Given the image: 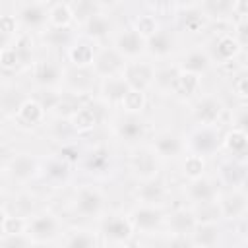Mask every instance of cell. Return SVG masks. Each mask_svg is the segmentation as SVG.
<instances>
[{"label":"cell","instance_id":"6da1fadb","mask_svg":"<svg viewBox=\"0 0 248 248\" xmlns=\"http://www.w3.org/2000/svg\"><path fill=\"white\" fill-rule=\"evenodd\" d=\"M107 196L95 184H81L72 198V209L83 219H101L105 215Z\"/></svg>","mask_w":248,"mask_h":248},{"label":"cell","instance_id":"7a4b0ae2","mask_svg":"<svg viewBox=\"0 0 248 248\" xmlns=\"http://www.w3.org/2000/svg\"><path fill=\"white\" fill-rule=\"evenodd\" d=\"M223 132L219 126H194L190 134L184 138V145L188 153L200 155V157H211L221 151Z\"/></svg>","mask_w":248,"mask_h":248},{"label":"cell","instance_id":"3957f363","mask_svg":"<svg viewBox=\"0 0 248 248\" xmlns=\"http://www.w3.org/2000/svg\"><path fill=\"white\" fill-rule=\"evenodd\" d=\"M48 6L50 0H35V2H16L14 4V16L17 17V23L21 31H45L48 27Z\"/></svg>","mask_w":248,"mask_h":248},{"label":"cell","instance_id":"277c9868","mask_svg":"<svg viewBox=\"0 0 248 248\" xmlns=\"http://www.w3.org/2000/svg\"><path fill=\"white\" fill-rule=\"evenodd\" d=\"M62 232H64V225L60 221V217L50 209L37 211L27 219V232L25 234L35 244L37 242H52Z\"/></svg>","mask_w":248,"mask_h":248},{"label":"cell","instance_id":"5b68a950","mask_svg":"<svg viewBox=\"0 0 248 248\" xmlns=\"http://www.w3.org/2000/svg\"><path fill=\"white\" fill-rule=\"evenodd\" d=\"M126 215L132 223L134 232L155 234L161 229H165V219H167L165 205H141V203H138Z\"/></svg>","mask_w":248,"mask_h":248},{"label":"cell","instance_id":"8992f818","mask_svg":"<svg viewBox=\"0 0 248 248\" xmlns=\"http://www.w3.org/2000/svg\"><path fill=\"white\" fill-rule=\"evenodd\" d=\"M122 78H124V81L128 83L130 89H138V91L147 93V91L155 85L157 66H155L151 60H143V58L130 60V62H126V66H124Z\"/></svg>","mask_w":248,"mask_h":248},{"label":"cell","instance_id":"52a82bcc","mask_svg":"<svg viewBox=\"0 0 248 248\" xmlns=\"http://www.w3.org/2000/svg\"><path fill=\"white\" fill-rule=\"evenodd\" d=\"M192 120L196 126H219L223 114H225V103L221 97L207 93L196 97L192 105Z\"/></svg>","mask_w":248,"mask_h":248},{"label":"cell","instance_id":"ba28073f","mask_svg":"<svg viewBox=\"0 0 248 248\" xmlns=\"http://www.w3.org/2000/svg\"><path fill=\"white\" fill-rule=\"evenodd\" d=\"M217 207L221 213V221H244L248 213V194L246 188H231L225 192H219L217 196Z\"/></svg>","mask_w":248,"mask_h":248},{"label":"cell","instance_id":"9c48e42d","mask_svg":"<svg viewBox=\"0 0 248 248\" xmlns=\"http://www.w3.org/2000/svg\"><path fill=\"white\" fill-rule=\"evenodd\" d=\"M99 234L116 246H124L130 240H134V229L132 223L128 219L126 213H108L103 217L101 227H99Z\"/></svg>","mask_w":248,"mask_h":248},{"label":"cell","instance_id":"30bf717a","mask_svg":"<svg viewBox=\"0 0 248 248\" xmlns=\"http://www.w3.org/2000/svg\"><path fill=\"white\" fill-rule=\"evenodd\" d=\"M64 72H66V68L58 60H52V58H41L31 64L33 81L45 91H54V89L62 87Z\"/></svg>","mask_w":248,"mask_h":248},{"label":"cell","instance_id":"8fae6325","mask_svg":"<svg viewBox=\"0 0 248 248\" xmlns=\"http://www.w3.org/2000/svg\"><path fill=\"white\" fill-rule=\"evenodd\" d=\"M41 165H43L41 159L35 157L33 153H16L8 159L6 172L12 180L25 184V182L41 176Z\"/></svg>","mask_w":248,"mask_h":248},{"label":"cell","instance_id":"7c38bea8","mask_svg":"<svg viewBox=\"0 0 248 248\" xmlns=\"http://www.w3.org/2000/svg\"><path fill=\"white\" fill-rule=\"evenodd\" d=\"M209 58L213 64H231L234 62L244 50L236 43V39L231 33H217L211 37V41L205 46Z\"/></svg>","mask_w":248,"mask_h":248},{"label":"cell","instance_id":"4fadbf2b","mask_svg":"<svg viewBox=\"0 0 248 248\" xmlns=\"http://www.w3.org/2000/svg\"><path fill=\"white\" fill-rule=\"evenodd\" d=\"M126 66V60L108 45V46H101L97 48V54L93 58L91 64V72L95 74L97 79H105V78H116L122 76Z\"/></svg>","mask_w":248,"mask_h":248},{"label":"cell","instance_id":"5bb4252c","mask_svg":"<svg viewBox=\"0 0 248 248\" xmlns=\"http://www.w3.org/2000/svg\"><path fill=\"white\" fill-rule=\"evenodd\" d=\"M110 39H112L110 46H112L126 62L138 60V58H141V56L145 54V39H141L130 25L124 27V29H120V31H114V35H112Z\"/></svg>","mask_w":248,"mask_h":248},{"label":"cell","instance_id":"9a60e30c","mask_svg":"<svg viewBox=\"0 0 248 248\" xmlns=\"http://www.w3.org/2000/svg\"><path fill=\"white\" fill-rule=\"evenodd\" d=\"M83 37L95 41V43H101L108 37L114 35V21L110 17V12H108V6H105L103 10L95 12L93 16H89L83 23H81V33Z\"/></svg>","mask_w":248,"mask_h":248},{"label":"cell","instance_id":"2e32d148","mask_svg":"<svg viewBox=\"0 0 248 248\" xmlns=\"http://www.w3.org/2000/svg\"><path fill=\"white\" fill-rule=\"evenodd\" d=\"M184 196L186 200L192 203L190 207H196V205H205V203H213L217 202V196H219V188H217V182L203 174L200 178H194V180H188L186 188H184Z\"/></svg>","mask_w":248,"mask_h":248},{"label":"cell","instance_id":"e0dca14e","mask_svg":"<svg viewBox=\"0 0 248 248\" xmlns=\"http://www.w3.org/2000/svg\"><path fill=\"white\" fill-rule=\"evenodd\" d=\"M159 157L153 153L151 147H136L130 157V170L141 182L159 176Z\"/></svg>","mask_w":248,"mask_h":248},{"label":"cell","instance_id":"ac0fdd59","mask_svg":"<svg viewBox=\"0 0 248 248\" xmlns=\"http://www.w3.org/2000/svg\"><path fill=\"white\" fill-rule=\"evenodd\" d=\"M112 132L120 141L126 143H138L147 134V124L141 116L134 114H122L112 120Z\"/></svg>","mask_w":248,"mask_h":248},{"label":"cell","instance_id":"d6986e66","mask_svg":"<svg viewBox=\"0 0 248 248\" xmlns=\"http://www.w3.org/2000/svg\"><path fill=\"white\" fill-rule=\"evenodd\" d=\"M149 147L153 149V153L159 159H178L186 151L184 136H180L172 130H163V132L155 134Z\"/></svg>","mask_w":248,"mask_h":248},{"label":"cell","instance_id":"ffe728a7","mask_svg":"<svg viewBox=\"0 0 248 248\" xmlns=\"http://www.w3.org/2000/svg\"><path fill=\"white\" fill-rule=\"evenodd\" d=\"M95 83H97V78L91 72V68H66L62 87L66 89V93L85 97L95 89Z\"/></svg>","mask_w":248,"mask_h":248},{"label":"cell","instance_id":"44dd1931","mask_svg":"<svg viewBox=\"0 0 248 248\" xmlns=\"http://www.w3.org/2000/svg\"><path fill=\"white\" fill-rule=\"evenodd\" d=\"M97 48H99V43H95L83 35H76L74 43L64 52H66V58L72 64V68H91Z\"/></svg>","mask_w":248,"mask_h":248},{"label":"cell","instance_id":"7402d4cb","mask_svg":"<svg viewBox=\"0 0 248 248\" xmlns=\"http://www.w3.org/2000/svg\"><path fill=\"white\" fill-rule=\"evenodd\" d=\"M211 66H213V62H211L205 46H192L180 56V60L176 64V70L202 78L211 70Z\"/></svg>","mask_w":248,"mask_h":248},{"label":"cell","instance_id":"603a6c76","mask_svg":"<svg viewBox=\"0 0 248 248\" xmlns=\"http://www.w3.org/2000/svg\"><path fill=\"white\" fill-rule=\"evenodd\" d=\"M196 225H198V219H196L192 207H186V205L172 209L170 213H167V219H165V229L169 231L170 236H188L190 238Z\"/></svg>","mask_w":248,"mask_h":248},{"label":"cell","instance_id":"cb8c5ba5","mask_svg":"<svg viewBox=\"0 0 248 248\" xmlns=\"http://www.w3.org/2000/svg\"><path fill=\"white\" fill-rule=\"evenodd\" d=\"M14 118L23 128H37L46 120V108L43 107L39 97H25L14 112Z\"/></svg>","mask_w":248,"mask_h":248},{"label":"cell","instance_id":"d4e9b609","mask_svg":"<svg viewBox=\"0 0 248 248\" xmlns=\"http://www.w3.org/2000/svg\"><path fill=\"white\" fill-rule=\"evenodd\" d=\"M167 184L161 176L141 180L136 188V202L141 205H165L167 200Z\"/></svg>","mask_w":248,"mask_h":248},{"label":"cell","instance_id":"484cf974","mask_svg":"<svg viewBox=\"0 0 248 248\" xmlns=\"http://www.w3.org/2000/svg\"><path fill=\"white\" fill-rule=\"evenodd\" d=\"M223 238V225L221 221H207L198 223L190 234V242L194 248H217Z\"/></svg>","mask_w":248,"mask_h":248},{"label":"cell","instance_id":"4316f807","mask_svg":"<svg viewBox=\"0 0 248 248\" xmlns=\"http://www.w3.org/2000/svg\"><path fill=\"white\" fill-rule=\"evenodd\" d=\"M174 50H176V37L172 29L165 25L145 41V54H149L151 58H167Z\"/></svg>","mask_w":248,"mask_h":248},{"label":"cell","instance_id":"83f0119b","mask_svg":"<svg viewBox=\"0 0 248 248\" xmlns=\"http://www.w3.org/2000/svg\"><path fill=\"white\" fill-rule=\"evenodd\" d=\"M174 16L178 19V25L182 31L188 33H200L205 25L207 19L203 17V14L198 8V2H188V4H176L174 8Z\"/></svg>","mask_w":248,"mask_h":248},{"label":"cell","instance_id":"f1b7e54d","mask_svg":"<svg viewBox=\"0 0 248 248\" xmlns=\"http://www.w3.org/2000/svg\"><path fill=\"white\" fill-rule=\"evenodd\" d=\"M81 163L91 174H107L112 167V151L107 145H95L81 155Z\"/></svg>","mask_w":248,"mask_h":248},{"label":"cell","instance_id":"f546056e","mask_svg":"<svg viewBox=\"0 0 248 248\" xmlns=\"http://www.w3.org/2000/svg\"><path fill=\"white\" fill-rule=\"evenodd\" d=\"M246 176H248V165L246 161H236V159H227L219 165V180L221 184L231 188H244L246 186Z\"/></svg>","mask_w":248,"mask_h":248},{"label":"cell","instance_id":"4dcf8cb0","mask_svg":"<svg viewBox=\"0 0 248 248\" xmlns=\"http://www.w3.org/2000/svg\"><path fill=\"white\" fill-rule=\"evenodd\" d=\"M72 163L70 161H66V159H62L60 155H56V157H50V159H46L43 165H41V176L48 182V184H52V186H62V184H66L68 180H70V176H72Z\"/></svg>","mask_w":248,"mask_h":248},{"label":"cell","instance_id":"1f68e13d","mask_svg":"<svg viewBox=\"0 0 248 248\" xmlns=\"http://www.w3.org/2000/svg\"><path fill=\"white\" fill-rule=\"evenodd\" d=\"M169 89L178 99H194L202 91V78L176 70L170 83H169Z\"/></svg>","mask_w":248,"mask_h":248},{"label":"cell","instance_id":"d6a6232c","mask_svg":"<svg viewBox=\"0 0 248 248\" xmlns=\"http://www.w3.org/2000/svg\"><path fill=\"white\" fill-rule=\"evenodd\" d=\"M128 83L124 81L122 76H116V78H105V79H99V99L105 103V105H120V101L124 99V95L128 93Z\"/></svg>","mask_w":248,"mask_h":248},{"label":"cell","instance_id":"836d02e7","mask_svg":"<svg viewBox=\"0 0 248 248\" xmlns=\"http://www.w3.org/2000/svg\"><path fill=\"white\" fill-rule=\"evenodd\" d=\"M221 149L229 151L231 153V159L246 161V153H248V132H242V130H236V128H229L223 134Z\"/></svg>","mask_w":248,"mask_h":248},{"label":"cell","instance_id":"e575fe53","mask_svg":"<svg viewBox=\"0 0 248 248\" xmlns=\"http://www.w3.org/2000/svg\"><path fill=\"white\" fill-rule=\"evenodd\" d=\"M68 122H70L72 130H74L78 136L87 134V132L95 130L97 124H99L97 108H93L91 105H85V103H83L81 107H78V108L74 110V114L68 118Z\"/></svg>","mask_w":248,"mask_h":248},{"label":"cell","instance_id":"d590c367","mask_svg":"<svg viewBox=\"0 0 248 248\" xmlns=\"http://www.w3.org/2000/svg\"><path fill=\"white\" fill-rule=\"evenodd\" d=\"M198 8L207 19V23L232 19V0H202L198 2Z\"/></svg>","mask_w":248,"mask_h":248},{"label":"cell","instance_id":"8d00e7d4","mask_svg":"<svg viewBox=\"0 0 248 248\" xmlns=\"http://www.w3.org/2000/svg\"><path fill=\"white\" fill-rule=\"evenodd\" d=\"M130 27H132L141 39L147 41L149 37H153V35L163 27V23H161V17H159L157 14H153V12H149V10H143V12H140V14H136V16L132 17Z\"/></svg>","mask_w":248,"mask_h":248},{"label":"cell","instance_id":"74e56055","mask_svg":"<svg viewBox=\"0 0 248 248\" xmlns=\"http://www.w3.org/2000/svg\"><path fill=\"white\" fill-rule=\"evenodd\" d=\"M62 248H99V232L91 229H72L64 236Z\"/></svg>","mask_w":248,"mask_h":248},{"label":"cell","instance_id":"f35d334b","mask_svg":"<svg viewBox=\"0 0 248 248\" xmlns=\"http://www.w3.org/2000/svg\"><path fill=\"white\" fill-rule=\"evenodd\" d=\"M41 37H43V43H45L46 46L66 50V48L74 43L76 33H74L72 27H68V29H62V27H46V29L41 33Z\"/></svg>","mask_w":248,"mask_h":248},{"label":"cell","instance_id":"ab89813d","mask_svg":"<svg viewBox=\"0 0 248 248\" xmlns=\"http://www.w3.org/2000/svg\"><path fill=\"white\" fill-rule=\"evenodd\" d=\"M76 23L74 12L70 8V2H50L48 6V27H62L68 29Z\"/></svg>","mask_w":248,"mask_h":248},{"label":"cell","instance_id":"60d3db41","mask_svg":"<svg viewBox=\"0 0 248 248\" xmlns=\"http://www.w3.org/2000/svg\"><path fill=\"white\" fill-rule=\"evenodd\" d=\"M122 108V114H134V116H141V112L147 107V93L138 91V89H128V93L124 95V99L118 105Z\"/></svg>","mask_w":248,"mask_h":248},{"label":"cell","instance_id":"b9f144b4","mask_svg":"<svg viewBox=\"0 0 248 248\" xmlns=\"http://www.w3.org/2000/svg\"><path fill=\"white\" fill-rule=\"evenodd\" d=\"M107 4H103V2H97V0H72L70 2V8H72V12H74V19L81 25L89 16H93L95 12H99V10H103Z\"/></svg>","mask_w":248,"mask_h":248},{"label":"cell","instance_id":"7bdbcfd3","mask_svg":"<svg viewBox=\"0 0 248 248\" xmlns=\"http://www.w3.org/2000/svg\"><path fill=\"white\" fill-rule=\"evenodd\" d=\"M182 174L188 180L203 176L205 174V159L200 157V155H194V153L184 155V159H182Z\"/></svg>","mask_w":248,"mask_h":248},{"label":"cell","instance_id":"ee69618b","mask_svg":"<svg viewBox=\"0 0 248 248\" xmlns=\"http://www.w3.org/2000/svg\"><path fill=\"white\" fill-rule=\"evenodd\" d=\"M25 232H27V217H21V215L8 211L2 225H0V234L14 236V234H25Z\"/></svg>","mask_w":248,"mask_h":248},{"label":"cell","instance_id":"f6af8a7d","mask_svg":"<svg viewBox=\"0 0 248 248\" xmlns=\"http://www.w3.org/2000/svg\"><path fill=\"white\" fill-rule=\"evenodd\" d=\"M50 136L54 141H58L62 145L72 143L74 138H78V134L72 130V126L66 118H54V122L50 124Z\"/></svg>","mask_w":248,"mask_h":248},{"label":"cell","instance_id":"bcb514c9","mask_svg":"<svg viewBox=\"0 0 248 248\" xmlns=\"http://www.w3.org/2000/svg\"><path fill=\"white\" fill-rule=\"evenodd\" d=\"M21 66H25V64H23V60H21L17 48L14 46V43H12L10 46H6L4 50H0V68H2V70L14 72V70H19Z\"/></svg>","mask_w":248,"mask_h":248},{"label":"cell","instance_id":"7dc6e473","mask_svg":"<svg viewBox=\"0 0 248 248\" xmlns=\"http://www.w3.org/2000/svg\"><path fill=\"white\" fill-rule=\"evenodd\" d=\"M232 93L236 95V99L240 103H246V99H248V72L244 66H240L232 74Z\"/></svg>","mask_w":248,"mask_h":248},{"label":"cell","instance_id":"c3c4849f","mask_svg":"<svg viewBox=\"0 0 248 248\" xmlns=\"http://www.w3.org/2000/svg\"><path fill=\"white\" fill-rule=\"evenodd\" d=\"M35 202H37V198H35L33 194H29V192L17 194V196L14 198V213L29 219V217L33 215L31 211L35 209Z\"/></svg>","mask_w":248,"mask_h":248},{"label":"cell","instance_id":"681fc988","mask_svg":"<svg viewBox=\"0 0 248 248\" xmlns=\"http://www.w3.org/2000/svg\"><path fill=\"white\" fill-rule=\"evenodd\" d=\"M231 35L236 39V43L242 46V50L248 46V16L234 17L232 19V31Z\"/></svg>","mask_w":248,"mask_h":248},{"label":"cell","instance_id":"f907efd6","mask_svg":"<svg viewBox=\"0 0 248 248\" xmlns=\"http://www.w3.org/2000/svg\"><path fill=\"white\" fill-rule=\"evenodd\" d=\"M0 31L6 33L12 39H16L21 33V27H19L17 17L14 16V12H2L0 14Z\"/></svg>","mask_w":248,"mask_h":248},{"label":"cell","instance_id":"816d5d0a","mask_svg":"<svg viewBox=\"0 0 248 248\" xmlns=\"http://www.w3.org/2000/svg\"><path fill=\"white\" fill-rule=\"evenodd\" d=\"M231 128L248 132V107H246V103H238V107L232 108V112H231Z\"/></svg>","mask_w":248,"mask_h":248},{"label":"cell","instance_id":"f5cc1de1","mask_svg":"<svg viewBox=\"0 0 248 248\" xmlns=\"http://www.w3.org/2000/svg\"><path fill=\"white\" fill-rule=\"evenodd\" d=\"M0 248H35V242L27 234H14V236L0 234Z\"/></svg>","mask_w":248,"mask_h":248},{"label":"cell","instance_id":"db71d44e","mask_svg":"<svg viewBox=\"0 0 248 248\" xmlns=\"http://www.w3.org/2000/svg\"><path fill=\"white\" fill-rule=\"evenodd\" d=\"M12 43H14V39H12V37H8L6 33H2V31H0V50H4L6 46H10Z\"/></svg>","mask_w":248,"mask_h":248},{"label":"cell","instance_id":"11a10c76","mask_svg":"<svg viewBox=\"0 0 248 248\" xmlns=\"http://www.w3.org/2000/svg\"><path fill=\"white\" fill-rule=\"evenodd\" d=\"M122 248H149L147 244H143V242H140V240H130L128 244H124Z\"/></svg>","mask_w":248,"mask_h":248},{"label":"cell","instance_id":"9f6ffc18","mask_svg":"<svg viewBox=\"0 0 248 248\" xmlns=\"http://www.w3.org/2000/svg\"><path fill=\"white\" fill-rule=\"evenodd\" d=\"M6 213H8L6 205H4V203H0V225H2V221H4V217H6Z\"/></svg>","mask_w":248,"mask_h":248},{"label":"cell","instance_id":"6f0895ef","mask_svg":"<svg viewBox=\"0 0 248 248\" xmlns=\"http://www.w3.org/2000/svg\"><path fill=\"white\" fill-rule=\"evenodd\" d=\"M2 190H4V176H2V172H0V194H2Z\"/></svg>","mask_w":248,"mask_h":248},{"label":"cell","instance_id":"680465c9","mask_svg":"<svg viewBox=\"0 0 248 248\" xmlns=\"http://www.w3.org/2000/svg\"><path fill=\"white\" fill-rule=\"evenodd\" d=\"M2 87H4V83H2V74H0V93H2Z\"/></svg>","mask_w":248,"mask_h":248},{"label":"cell","instance_id":"91938a15","mask_svg":"<svg viewBox=\"0 0 248 248\" xmlns=\"http://www.w3.org/2000/svg\"><path fill=\"white\" fill-rule=\"evenodd\" d=\"M232 248H246L244 244H236V246H232Z\"/></svg>","mask_w":248,"mask_h":248}]
</instances>
